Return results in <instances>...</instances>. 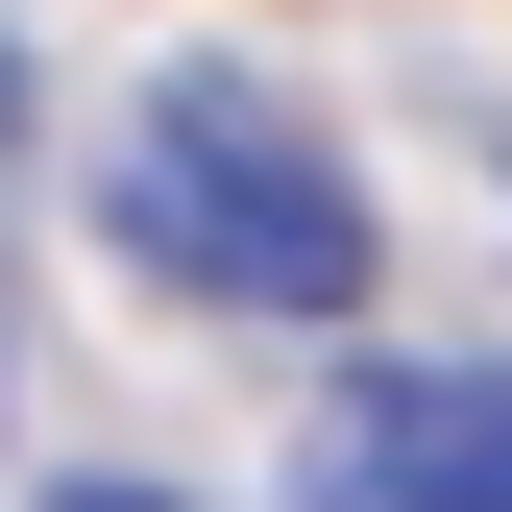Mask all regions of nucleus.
Instances as JSON below:
<instances>
[{"label": "nucleus", "mask_w": 512, "mask_h": 512, "mask_svg": "<svg viewBox=\"0 0 512 512\" xmlns=\"http://www.w3.org/2000/svg\"><path fill=\"white\" fill-rule=\"evenodd\" d=\"M122 244H147L171 293H220V317H366V269H391L366 171L317 147L269 74H171L122 122Z\"/></svg>", "instance_id": "nucleus-1"}, {"label": "nucleus", "mask_w": 512, "mask_h": 512, "mask_svg": "<svg viewBox=\"0 0 512 512\" xmlns=\"http://www.w3.org/2000/svg\"><path fill=\"white\" fill-rule=\"evenodd\" d=\"M317 512H512V366L342 391V439H317Z\"/></svg>", "instance_id": "nucleus-2"}, {"label": "nucleus", "mask_w": 512, "mask_h": 512, "mask_svg": "<svg viewBox=\"0 0 512 512\" xmlns=\"http://www.w3.org/2000/svg\"><path fill=\"white\" fill-rule=\"evenodd\" d=\"M49 512H171V488H49Z\"/></svg>", "instance_id": "nucleus-3"}]
</instances>
